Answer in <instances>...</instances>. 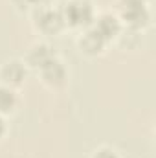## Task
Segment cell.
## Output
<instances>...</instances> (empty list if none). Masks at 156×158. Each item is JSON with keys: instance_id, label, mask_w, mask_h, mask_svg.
Returning a JSON list of instances; mask_svg holds the SVG:
<instances>
[{"instance_id": "1", "label": "cell", "mask_w": 156, "mask_h": 158, "mask_svg": "<svg viewBox=\"0 0 156 158\" xmlns=\"http://www.w3.org/2000/svg\"><path fill=\"white\" fill-rule=\"evenodd\" d=\"M92 17V9L86 2H70L66 6V20H70L72 24H86Z\"/></svg>"}, {"instance_id": "2", "label": "cell", "mask_w": 156, "mask_h": 158, "mask_svg": "<svg viewBox=\"0 0 156 158\" xmlns=\"http://www.w3.org/2000/svg\"><path fill=\"white\" fill-rule=\"evenodd\" d=\"M123 15L132 26H140L147 20V9L142 0H129L123 7Z\"/></svg>"}, {"instance_id": "3", "label": "cell", "mask_w": 156, "mask_h": 158, "mask_svg": "<svg viewBox=\"0 0 156 158\" xmlns=\"http://www.w3.org/2000/svg\"><path fill=\"white\" fill-rule=\"evenodd\" d=\"M42 74H44V79L48 81V83H53V85H57V83H61L63 79H64V68L61 66V63H57V61H48L44 66H42Z\"/></svg>"}, {"instance_id": "4", "label": "cell", "mask_w": 156, "mask_h": 158, "mask_svg": "<svg viewBox=\"0 0 156 158\" xmlns=\"http://www.w3.org/2000/svg\"><path fill=\"white\" fill-rule=\"evenodd\" d=\"M63 22V17L59 11H51V9H46L39 15V24L40 28L48 30V31H55Z\"/></svg>"}, {"instance_id": "5", "label": "cell", "mask_w": 156, "mask_h": 158, "mask_svg": "<svg viewBox=\"0 0 156 158\" xmlns=\"http://www.w3.org/2000/svg\"><path fill=\"white\" fill-rule=\"evenodd\" d=\"M103 39H109V37H112V35H116L117 30H119V26H117V20L114 17H110V15H105V17H101V20L97 22V26L94 28Z\"/></svg>"}, {"instance_id": "6", "label": "cell", "mask_w": 156, "mask_h": 158, "mask_svg": "<svg viewBox=\"0 0 156 158\" xmlns=\"http://www.w3.org/2000/svg\"><path fill=\"white\" fill-rule=\"evenodd\" d=\"M103 42H105V39H103L96 30H90V31H86L84 37L81 39V46H83L86 52H99L101 46H103Z\"/></svg>"}, {"instance_id": "7", "label": "cell", "mask_w": 156, "mask_h": 158, "mask_svg": "<svg viewBox=\"0 0 156 158\" xmlns=\"http://www.w3.org/2000/svg\"><path fill=\"white\" fill-rule=\"evenodd\" d=\"M2 74H4V77L6 81H11V83H18L20 79L24 77V68L20 66V63H7L6 64V68L2 70Z\"/></svg>"}, {"instance_id": "8", "label": "cell", "mask_w": 156, "mask_h": 158, "mask_svg": "<svg viewBox=\"0 0 156 158\" xmlns=\"http://www.w3.org/2000/svg\"><path fill=\"white\" fill-rule=\"evenodd\" d=\"M30 61L35 64V66H44L48 61H51V55H50V52H48V48L46 46H37V48H33V52H31V55H30Z\"/></svg>"}, {"instance_id": "9", "label": "cell", "mask_w": 156, "mask_h": 158, "mask_svg": "<svg viewBox=\"0 0 156 158\" xmlns=\"http://www.w3.org/2000/svg\"><path fill=\"white\" fill-rule=\"evenodd\" d=\"M13 103H15V96H13V92L7 90V88H0V112L9 110V109L13 107Z\"/></svg>"}, {"instance_id": "10", "label": "cell", "mask_w": 156, "mask_h": 158, "mask_svg": "<svg viewBox=\"0 0 156 158\" xmlns=\"http://www.w3.org/2000/svg\"><path fill=\"white\" fill-rule=\"evenodd\" d=\"M96 158H117L112 151H107V149H103V151H99L97 155H96Z\"/></svg>"}, {"instance_id": "11", "label": "cell", "mask_w": 156, "mask_h": 158, "mask_svg": "<svg viewBox=\"0 0 156 158\" xmlns=\"http://www.w3.org/2000/svg\"><path fill=\"white\" fill-rule=\"evenodd\" d=\"M28 2H31V4H40V2H44V0H28Z\"/></svg>"}, {"instance_id": "12", "label": "cell", "mask_w": 156, "mask_h": 158, "mask_svg": "<svg viewBox=\"0 0 156 158\" xmlns=\"http://www.w3.org/2000/svg\"><path fill=\"white\" fill-rule=\"evenodd\" d=\"M4 132V123H2V119H0V134Z\"/></svg>"}]
</instances>
